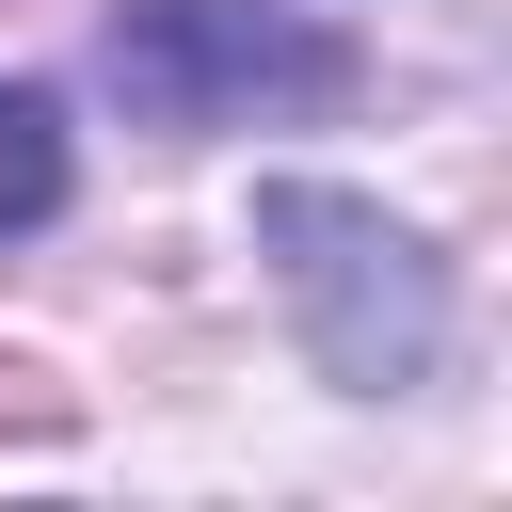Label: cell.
I'll return each mask as SVG.
<instances>
[{"mask_svg": "<svg viewBox=\"0 0 512 512\" xmlns=\"http://www.w3.org/2000/svg\"><path fill=\"white\" fill-rule=\"evenodd\" d=\"M256 256H272L320 384H352V400H416V384L448 368V336H464L448 256H432L400 208L336 192V176H272V192H256Z\"/></svg>", "mask_w": 512, "mask_h": 512, "instance_id": "6da1fadb", "label": "cell"}, {"mask_svg": "<svg viewBox=\"0 0 512 512\" xmlns=\"http://www.w3.org/2000/svg\"><path fill=\"white\" fill-rule=\"evenodd\" d=\"M96 80L128 96V128L208 144V128H304L368 64H352L336 16H288V0H112L96 16Z\"/></svg>", "mask_w": 512, "mask_h": 512, "instance_id": "7a4b0ae2", "label": "cell"}, {"mask_svg": "<svg viewBox=\"0 0 512 512\" xmlns=\"http://www.w3.org/2000/svg\"><path fill=\"white\" fill-rule=\"evenodd\" d=\"M64 224V96L48 80H0V240Z\"/></svg>", "mask_w": 512, "mask_h": 512, "instance_id": "3957f363", "label": "cell"}]
</instances>
